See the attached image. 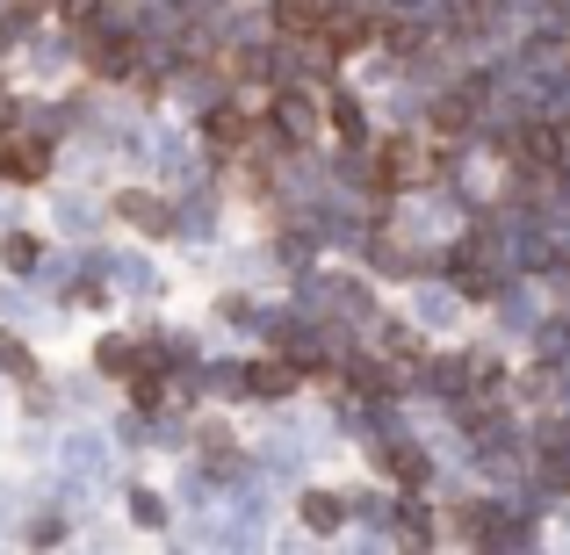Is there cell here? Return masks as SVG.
Listing matches in <instances>:
<instances>
[{"instance_id": "1", "label": "cell", "mask_w": 570, "mask_h": 555, "mask_svg": "<svg viewBox=\"0 0 570 555\" xmlns=\"http://www.w3.org/2000/svg\"><path fill=\"white\" fill-rule=\"evenodd\" d=\"M383 174H390V181H419V145H390Z\"/></svg>"}, {"instance_id": "2", "label": "cell", "mask_w": 570, "mask_h": 555, "mask_svg": "<svg viewBox=\"0 0 570 555\" xmlns=\"http://www.w3.org/2000/svg\"><path fill=\"white\" fill-rule=\"evenodd\" d=\"M318 22V0H282V29H311Z\"/></svg>"}]
</instances>
